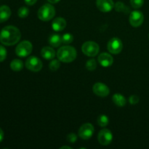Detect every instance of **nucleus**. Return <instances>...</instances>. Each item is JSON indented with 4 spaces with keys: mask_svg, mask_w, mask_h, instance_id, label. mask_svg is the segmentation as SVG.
I'll return each mask as SVG.
<instances>
[{
    "mask_svg": "<svg viewBox=\"0 0 149 149\" xmlns=\"http://www.w3.org/2000/svg\"><path fill=\"white\" fill-rule=\"evenodd\" d=\"M21 33L17 27L7 26L0 32V42L6 46H13L20 41Z\"/></svg>",
    "mask_w": 149,
    "mask_h": 149,
    "instance_id": "f257e3e1",
    "label": "nucleus"
},
{
    "mask_svg": "<svg viewBox=\"0 0 149 149\" xmlns=\"http://www.w3.org/2000/svg\"><path fill=\"white\" fill-rule=\"evenodd\" d=\"M77 50L74 47L68 45L63 46L57 52V56L60 61L63 63H71L77 58Z\"/></svg>",
    "mask_w": 149,
    "mask_h": 149,
    "instance_id": "f03ea898",
    "label": "nucleus"
},
{
    "mask_svg": "<svg viewBox=\"0 0 149 149\" xmlns=\"http://www.w3.org/2000/svg\"><path fill=\"white\" fill-rule=\"evenodd\" d=\"M55 15V9L52 4H45L39 8L38 17L42 21H49Z\"/></svg>",
    "mask_w": 149,
    "mask_h": 149,
    "instance_id": "7ed1b4c3",
    "label": "nucleus"
},
{
    "mask_svg": "<svg viewBox=\"0 0 149 149\" xmlns=\"http://www.w3.org/2000/svg\"><path fill=\"white\" fill-rule=\"evenodd\" d=\"M33 49L32 44L29 41H23L15 48V53L20 58H25L30 55Z\"/></svg>",
    "mask_w": 149,
    "mask_h": 149,
    "instance_id": "20e7f679",
    "label": "nucleus"
},
{
    "mask_svg": "<svg viewBox=\"0 0 149 149\" xmlns=\"http://www.w3.org/2000/svg\"><path fill=\"white\" fill-rule=\"evenodd\" d=\"M99 47L98 45L96 42L88 41L83 44L81 47V50L84 55H87L89 57H95L98 54Z\"/></svg>",
    "mask_w": 149,
    "mask_h": 149,
    "instance_id": "39448f33",
    "label": "nucleus"
},
{
    "mask_svg": "<svg viewBox=\"0 0 149 149\" xmlns=\"http://www.w3.org/2000/svg\"><path fill=\"white\" fill-rule=\"evenodd\" d=\"M42 61L36 56H31L26 60V66L29 70L34 72H38L42 68Z\"/></svg>",
    "mask_w": 149,
    "mask_h": 149,
    "instance_id": "423d86ee",
    "label": "nucleus"
},
{
    "mask_svg": "<svg viewBox=\"0 0 149 149\" xmlns=\"http://www.w3.org/2000/svg\"><path fill=\"white\" fill-rule=\"evenodd\" d=\"M108 50L112 54H119L122 52L123 45L122 42L117 37H113L108 42Z\"/></svg>",
    "mask_w": 149,
    "mask_h": 149,
    "instance_id": "0eeeda50",
    "label": "nucleus"
},
{
    "mask_svg": "<svg viewBox=\"0 0 149 149\" xmlns=\"http://www.w3.org/2000/svg\"><path fill=\"white\" fill-rule=\"evenodd\" d=\"M94 133V127L90 123H86L81 125L79 130V136L83 140H89Z\"/></svg>",
    "mask_w": 149,
    "mask_h": 149,
    "instance_id": "6e6552de",
    "label": "nucleus"
},
{
    "mask_svg": "<svg viewBox=\"0 0 149 149\" xmlns=\"http://www.w3.org/2000/svg\"><path fill=\"white\" fill-rule=\"evenodd\" d=\"M129 20L131 26L135 28L139 27L143 23L144 15L142 12L138 11V10H134V11L131 12Z\"/></svg>",
    "mask_w": 149,
    "mask_h": 149,
    "instance_id": "1a4fd4ad",
    "label": "nucleus"
},
{
    "mask_svg": "<svg viewBox=\"0 0 149 149\" xmlns=\"http://www.w3.org/2000/svg\"><path fill=\"white\" fill-rule=\"evenodd\" d=\"M97 140L101 145L108 146L111 143L113 140V135L109 130L103 129L99 132Z\"/></svg>",
    "mask_w": 149,
    "mask_h": 149,
    "instance_id": "9d476101",
    "label": "nucleus"
},
{
    "mask_svg": "<svg viewBox=\"0 0 149 149\" xmlns=\"http://www.w3.org/2000/svg\"><path fill=\"white\" fill-rule=\"evenodd\" d=\"M93 90L95 94L103 97L109 95V93H110V90H109V87L105 84H103V83L100 82L95 83L93 85Z\"/></svg>",
    "mask_w": 149,
    "mask_h": 149,
    "instance_id": "9b49d317",
    "label": "nucleus"
},
{
    "mask_svg": "<svg viewBox=\"0 0 149 149\" xmlns=\"http://www.w3.org/2000/svg\"><path fill=\"white\" fill-rule=\"evenodd\" d=\"M96 5L100 11L109 13L114 7L113 0H96Z\"/></svg>",
    "mask_w": 149,
    "mask_h": 149,
    "instance_id": "f8f14e48",
    "label": "nucleus"
},
{
    "mask_svg": "<svg viewBox=\"0 0 149 149\" xmlns=\"http://www.w3.org/2000/svg\"><path fill=\"white\" fill-rule=\"evenodd\" d=\"M97 61L103 67H109L113 64V58L110 54L103 52L98 56Z\"/></svg>",
    "mask_w": 149,
    "mask_h": 149,
    "instance_id": "ddd939ff",
    "label": "nucleus"
},
{
    "mask_svg": "<svg viewBox=\"0 0 149 149\" xmlns=\"http://www.w3.org/2000/svg\"><path fill=\"white\" fill-rule=\"evenodd\" d=\"M66 26V21L63 17H57L52 21V28L55 31H61Z\"/></svg>",
    "mask_w": 149,
    "mask_h": 149,
    "instance_id": "4468645a",
    "label": "nucleus"
},
{
    "mask_svg": "<svg viewBox=\"0 0 149 149\" xmlns=\"http://www.w3.org/2000/svg\"><path fill=\"white\" fill-rule=\"evenodd\" d=\"M11 16V10L7 5L0 7V23L7 21Z\"/></svg>",
    "mask_w": 149,
    "mask_h": 149,
    "instance_id": "2eb2a0df",
    "label": "nucleus"
},
{
    "mask_svg": "<svg viewBox=\"0 0 149 149\" xmlns=\"http://www.w3.org/2000/svg\"><path fill=\"white\" fill-rule=\"evenodd\" d=\"M41 55L46 60H52L55 57V51L51 47H44L41 50Z\"/></svg>",
    "mask_w": 149,
    "mask_h": 149,
    "instance_id": "dca6fc26",
    "label": "nucleus"
},
{
    "mask_svg": "<svg viewBox=\"0 0 149 149\" xmlns=\"http://www.w3.org/2000/svg\"><path fill=\"white\" fill-rule=\"evenodd\" d=\"M49 43L53 47H58L63 43L62 36L57 33L51 34L49 37Z\"/></svg>",
    "mask_w": 149,
    "mask_h": 149,
    "instance_id": "f3484780",
    "label": "nucleus"
},
{
    "mask_svg": "<svg viewBox=\"0 0 149 149\" xmlns=\"http://www.w3.org/2000/svg\"><path fill=\"white\" fill-rule=\"evenodd\" d=\"M112 100H113L114 104L116 105L117 106H119V107H123L127 103L126 98L124 97V95L119 94V93H116V94L113 95Z\"/></svg>",
    "mask_w": 149,
    "mask_h": 149,
    "instance_id": "a211bd4d",
    "label": "nucleus"
},
{
    "mask_svg": "<svg viewBox=\"0 0 149 149\" xmlns=\"http://www.w3.org/2000/svg\"><path fill=\"white\" fill-rule=\"evenodd\" d=\"M10 68L14 71H21L23 68V61L19 59H15L10 63Z\"/></svg>",
    "mask_w": 149,
    "mask_h": 149,
    "instance_id": "6ab92c4d",
    "label": "nucleus"
},
{
    "mask_svg": "<svg viewBox=\"0 0 149 149\" xmlns=\"http://www.w3.org/2000/svg\"><path fill=\"white\" fill-rule=\"evenodd\" d=\"M114 7L115 10L117 12H119V13H124L125 14H127V13H129L130 12V9L127 6L125 5L122 1H118V2H116Z\"/></svg>",
    "mask_w": 149,
    "mask_h": 149,
    "instance_id": "aec40b11",
    "label": "nucleus"
},
{
    "mask_svg": "<svg viewBox=\"0 0 149 149\" xmlns=\"http://www.w3.org/2000/svg\"><path fill=\"white\" fill-rule=\"evenodd\" d=\"M109 123V119L106 115L102 114L100 116H98L97 118V124L100 125L102 127H104L107 126Z\"/></svg>",
    "mask_w": 149,
    "mask_h": 149,
    "instance_id": "412c9836",
    "label": "nucleus"
},
{
    "mask_svg": "<svg viewBox=\"0 0 149 149\" xmlns=\"http://www.w3.org/2000/svg\"><path fill=\"white\" fill-rule=\"evenodd\" d=\"M73 41H74V36L71 33H66L62 36V42L65 45L71 44Z\"/></svg>",
    "mask_w": 149,
    "mask_h": 149,
    "instance_id": "4be33fe9",
    "label": "nucleus"
},
{
    "mask_svg": "<svg viewBox=\"0 0 149 149\" xmlns=\"http://www.w3.org/2000/svg\"><path fill=\"white\" fill-rule=\"evenodd\" d=\"M29 14V10L26 7H21L17 11V15L21 18H25L28 17Z\"/></svg>",
    "mask_w": 149,
    "mask_h": 149,
    "instance_id": "5701e85b",
    "label": "nucleus"
},
{
    "mask_svg": "<svg viewBox=\"0 0 149 149\" xmlns=\"http://www.w3.org/2000/svg\"><path fill=\"white\" fill-rule=\"evenodd\" d=\"M61 66V63H60V60H52L50 63H49V69L51 71H57L58 68Z\"/></svg>",
    "mask_w": 149,
    "mask_h": 149,
    "instance_id": "b1692460",
    "label": "nucleus"
},
{
    "mask_svg": "<svg viewBox=\"0 0 149 149\" xmlns=\"http://www.w3.org/2000/svg\"><path fill=\"white\" fill-rule=\"evenodd\" d=\"M97 67V63L95 59H90L86 63V68L89 71H94Z\"/></svg>",
    "mask_w": 149,
    "mask_h": 149,
    "instance_id": "393cba45",
    "label": "nucleus"
},
{
    "mask_svg": "<svg viewBox=\"0 0 149 149\" xmlns=\"http://www.w3.org/2000/svg\"><path fill=\"white\" fill-rule=\"evenodd\" d=\"M132 7L135 9H139L143 5L144 0H130Z\"/></svg>",
    "mask_w": 149,
    "mask_h": 149,
    "instance_id": "a878e982",
    "label": "nucleus"
},
{
    "mask_svg": "<svg viewBox=\"0 0 149 149\" xmlns=\"http://www.w3.org/2000/svg\"><path fill=\"white\" fill-rule=\"evenodd\" d=\"M7 49L2 45H0V62H2L7 58Z\"/></svg>",
    "mask_w": 149,
    "mask_h": 149,
    "instance_id": "bb28decb",
    "label": "nucleus"
},
{
    "mask_svg": "<svg viewBox=\"0 0 149 149\" xmlns=\"http://www.w3.org/2000/svg\"><path fill=\"white\" fill-rule=\"evenodd\" d=\"M140 98L138 95H131L130 97H129V102L130 104L132 105H135L137 103H139Z\"/></svg>",
    "mask_w": 149,
    "mask_h": 149,
    "instance_id": "cd10ccee",
    "label": "nucleus"
},
{
    "mask_svg": "<svg viewBox=\"0 0 149 149\" xmlns=\"http://www.w3.org/2000/svg\"><path fill=\"white\" fill-rule=\"evenodd\" d=\"M67 141L71 143H74L77 141V136L74 133L68 134V136H67Z\"/></svg>",
    "mask_w": 149,
    "mask_h": 149,
    "instance_id": "c85d7f7f",
    "label": "nucleus"
},
{
    "mask_svg": "<svg viewBox=\"0 0 149 149\" xmlns=\"http://www.w3.org/2000/svg\"><path fill=\"white\" fill-rule=\"evenodd\" d=\"M24 1H25V2H26V4L31 6V5H33V4L36 2V1H37V0H24Z\"/></svg>",
    "mask_w": 149,
    "mask_h": 149,
    "instance_id": "c756f323",
    "label": "nucleus"
},
{
    "mask_svg": "<svg viewBox=\"0 0 149 149\" xmlns=\"http://www.w3.org/2000/svg\"><path fill=\"white\" fill-rule=\"evenodd\" d=\"M4 139V132H3L2 130L0 128V143L3 141Z\"/></svg>",
    "mask_w": 149,
    "mask_h": 149,
    "instance_id": "7c9ffc66",
    "label": "nucleus"
},
{
    "mask_svg": "<svg viewBox=\"0 0 149 149\" xmlns=\"http://www.w3.org/2000/svg\"><path fill=\"white\" fill-rule=\"evenodd\" d=\"M48 1H49V3H51V4H56V3L59 2L61 0H47Z\"/></svg>",
    "mask_w": 149,
    "mask_h": 149,
    "instance_id": "2f4dec72",
    "label": "nucleus"
},
{
    "mask_svg": "<svg viewBox=\"0 0 149 149\" xmlns=\"http://www.w3.org/2000/svg\"><path fill=\"white\" fill-rule=\"evenodd\" d=\"M64 148H68V149H71L72 148L71 147H69V146H63L61 147V149H64Z\"/></svg>",
    "mask_w": 149,
    "mask_h": 149,
    "instance_id": "473e14b6",
    "label": "nucleus"
}]
</instances>
